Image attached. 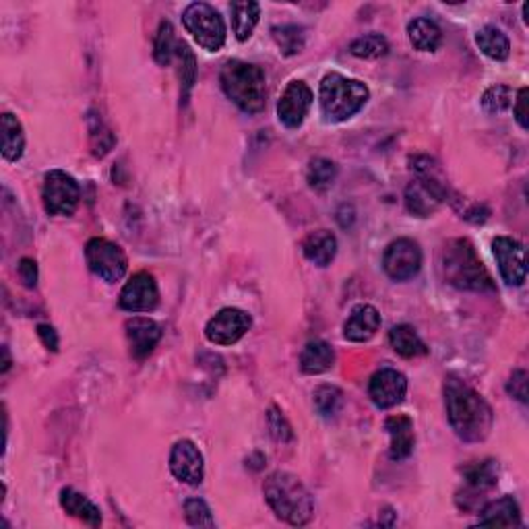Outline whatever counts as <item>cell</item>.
<instances>
[{
	"label": "cell",
	"instance_id": "6da1fadb",
	"mask_svg": "<svg viewBox=\"0 0 529 529\" xmlns=\"http://www.w3.org/2000/svg\"><path fill=\"white\" fill-rule=\"evenodd\" d=\"M445 406L450 428L461 441L480 442L492 430L494 416L486 400L457 376L445 381Z\"/></svg>",
	"mask_w": 529,
	"mask_h": 529
},
{
	"label": "cell",
	"instance_id": "7a4b0ae2",
	"mask_svg": "<svg viewBox=\"0 0 529 529\" xmlns=\"http://www.w3.org/2000/svg\"><path fill=\"white\" fill-rule=\"evenodd\" d=\"M441 273L445 282L467 292H492L494 282L474 244L466 238H455L442 246Z\"/></svg>",
	"mask_w": 529,
	"mask_h": 529
},
{
	"label": "cell",
	"instance_id": "3957f363",
	"mask_svg": "<svg viewBox=\"0 0 529 529\" xmlns=\"http://www.w3.org/2000/svg\"><path fill=\"white\" fill-rule=\"evenodd\" d=\"M265 500L269 502L273 513L290 525H306L315 515V502L306 486L296 475L287 472H276L263 484Z\"/></svg>",
	"mask_w": 529,
	"mask_h": 529
},
{
	"label": "cell",
	"instance_id": "277c9868",
	"mask_svg": "<svg viewBox=\"0 0 529 529\" xmlns=\"http://www.w3.org/2000/svg\"><path fill=\"white\" fill-rule=\"evenodd\" d=\"M224 94L246 114H257L267 103L263 69L244 61H227L219 73Z\"/></svg>",
	"mask_w": 529,
	"mask_h": 529
},
{
	"label": "cell",
	"instance_id": "5b68a950",
	"mask_svg": "<svg viewBox=\"0 0 529 529\" xmlns=\"http://www.w3.org/2000/svg\"><path fill=\"white\" fill-rule=\"evenodd\" d=\"M370 91L358 79L329 73L318 87V102L326 122H345L367 106Z\"/></svg>",
	"mask_w": 529,
	"mask_h": 529
},
{
	"label": "cell",
	"instance_id": "8992f818",
	"mask_svg": "<svg viewBox=\"0 0 529 529\" xmlns=\"http://www.w3.org/2000/svg\"><path fill=\"white\" fill-rule=\"evenodd\" d=\"M411 169H416L417 178L406 188V207L417 218H430L447 201V185L439 176V166L430 158H414Z\"/></svg>",
	"mask_w": 529,
	"mask_h": 529
},
{
	"label": "cell",
	"instance_id": "52a82bcc",
	"mask_svg": "<svg viewBox=\"0 0 529 529\" xmlns=\"http://www.w3.org/2000/svg\"><path fill=\"white\" fill-rule=\"evenodd\" d=\"M182 25L188 34L193 36V40L197 42L201 48L209 52H219L226 45V23L224 17L207 3H193L188 4L185 12H182Z\"/></svg>",
	"mask_w": 529,
	"mask_h": 529
},
{
	"label": "cell",
	"instance_id": "ba28073f",
	"mask_svg": "<svg viewBox=\"0 0 529 529\" xmlns=\"http://www.w3.org/2000/svg\"><path fill=\"white\" fill-rule=\"evenodd\" d=\"M42 201L48 215L58 218H69L77 211L81 201V186L73 176L62 172V169H50L44 176Z\"/></svg>",
	"mask_w": 529,
	"mask_h": 529
},
{
	"label": "cell",
	"instance_id": "9c48e42d",
	"mask_svg": "<svg viewBox=\"0 0 529 529\" xmlns=\"http://www.w3.org/2000/svg\"><path fill=\"white\" fill-rule=\"evenodd\" d=\"M85 260L89 269L103 282L116 284L127 276L128 260L119 244L110 243L106 238H91L85 244Z\"/></svg>",
	"mask_w": 529,
	"mask_h": 529
},
{
	"label": "cell",
	"instance_id": "30bf717a",
	"mask_svg": "<svg viewBox=\"0 0 529 529\" xmlns=\"http://www.w3.org/2000/svg\"><path fill=\"white\" fill-rule=\"evenodd\" d=\"M384 273L395 282H408L422 269V251L417 243L409 238H400L391 243L383 257Z\"/></svg>",
	"mask_w": 529,
	"mask_h": 529
},
{
	"label": "cell",
	"instance_id": "8fae6325",
	"mask_svg": "<svg viewBox=\"0 0 529 529\" xmlns=\"http://www.w3.org/2000/svg\"><path fill=\"white\" fill-rule=\"evenodd\" d=\"M252 318L240 309H221L205 326V337L215 345H234L251 329Z\"/></svg>",
	"mask_w": 529,
	"mask_h": 529
},
{
	"label": "cell",
	"instance_id": "7c38bea8",
	"mask_svg": "<svg viewBox=\"0 0 529 529\" xmlns=\"http://www.w3.org/2000/svg\"><path fill=\"white\" fill-rule=\"evenodd\" d=\"M492 252L502 279L508 285H524L527 277V259L525 248L519 240L499 236L492 243Z\"/></svg>",
	"mask_w": 529,
	"mask_h": 529
},
{
	"label": "cell",
	"instance_id": "4fadbf2b",
	"mask_svg": "<svg viewBox=\"0 0 529 529\" xmlns=\"http://www.w3.org/2000/svg\"><path fill=\"white\" fill-rule=\"evenodd\" d=\"M169 472L176 480L185 482L188 486H199L205 475V463L199 447L193 441L182 439L172 447L169 453Z\"/></svg>",
	"mask_w": 529,
	"mask_h": 529
},
{
	"label": "cell",
	"instance_id": "5bb4252c",
	"mask_svg": "<svg viewBox=\"0 0 529 529\" xmlns=\"http://www.w3.org/2000/svg\"><path fill=\"white\" fill-rule=\"evenodd\" d=\"M408 381L400 370L381 368L372 375L368 383V397L376 408L389 409L406 400Z\"/></svg>",
	"mask_w": 529,
	"mask_h": 529
},
{
	"label": "cell",
	"instance_id": "9a60e30c",
	"mask_svg": "<svg viewBox=\"0 0 529 529\" xmlns=\"http://www.w3.org/2000/svg\"><path fill=\"white\" fill-rule=\"evenodd\" d=\"M120 309L128 312H152L160 304V290L153 276L141 271L124 284L120 292Z\"/></svg>",
	"mask_w": 529,
	"mask_h": 529
},
{
	"label": "cell",
	"instance_id": "2e32d148",
	"mask_svg": "<svg viewBox=\"0 0 529 529\" xmlns=\"http://www.w3.org/2000/svg\"><path fill=\"white\" fill-rule=\"evenodd\" d=\"M312 91L304 81H290L277 102V119L287 128L302 127L310 112Z\"/></svg>",
	"mask_w": 529,
	"mask_h": 529
},
{
	"label": "cell",
	"instance_id": "e0dca14e",
	"mask_svg": "<svg viewBox=\"0 0 529 529\" xmlns=\"http://www.w3.org/2000/svg\"><path fill=\"white\" fill-rule=\"evenodd\" d=\"M124 333H127V342L130 348V354L136 360H143L155 350V345L161 339V329L153 318L147 317H133L124 323Z\"/></svg>",
	"mask_w": 529,
	"mask_h": 529
},
{
	"label": "cell",
	"instance_id": "ac0fdd59",
	"mask_svg": "<svg viewBox=\"0 0 529 529\" xmlns=\"http://www.w3.org/2000/svg\"><path fill=\"white\" fill-rule=\"evenodd\" d=\"M378 329H381V315L375 306L358 304L343 325V335L350 342L364 343L375 337Z\"/></svg>",
	"mask_w": 529,
	"mask_h": 529
},
{
	"label": "cell",
	"instance_id": "d6986e66",
	"mask_svg": "<svg viewBox=\"0 0 529 529\" xmlns=\"http://www.w3.org/2000/svg\"><path fill=\"white\" fill-rule=\"evenodd\" d=\"M384 428L391 436V459H408L416 445L414 422L408 416H391L384 422Z\"/></svg>",
	"mask_w": 529,
	"mask_h": 529
},
{
	"label": "cell",
	"instance_id": "ffe728a7",
	"mask_svg": "<svg viewBox=\"0 0 529 529\" xmlns=\"http://www.w3.org/2000/svg\"><path fill=\"white\" fill-rule=\"evenodd\" d=\"M480 525L492 527H517L521 525V511L517 500L513 496H502L499 500H492L482 508Z\"/></svg>",
	"mask_w": 529,
	"mask_h": 529
},
{
	"label": "cell",
	"instance_id": "44dd1931",
	"mask_svg": "<svg viewBox=\"0 0 529 529\" xmlns=\"http://www.w3.org/2000/svg\"><path fill=\"white\" fill-rule=\"evenodd\" d=\"M302 252L304 257L315 263L317 267L331 265V260L337 254V238L335 234L329 230H317L310 232L309 236L302 240Z\"/></svg>",
	"mask_w": 529,
	"mask_h": 529
},
{
	"label": "cell",
	"instance_id": "7402d4cb",
	"mask_svg": "<svg viewBox=\"0 0 529 529\" xmlns=\"http://www.w3.org/2000/svg\"><path fill=\"white\" fill-rule=\"evenodd\" d=\"M333 362H335V351L323 339H312L300 354V368L304 375H323L333 368Z\"/></svg>",
	"mask_w": 529,
	"mask_h": 529
},
{
	"label": "cell",
	"instance_id": "603a6c76",
	"mask_svg": "<svg viewBox=\"0 0 529 529\" xmlns=\"http://www.w3.org/2000/svg\"><path fill=\"white\" fill-rule=\"evenodd\" d=\"M61 507L70 515V517H77L79 521H83V524H87L91 527L102 525L100 508H97L87 496L77 492L73 488L61 490Z\"/></svg>",
	"mask_w": 529,
	"mask_h": 529
},
{
	"label": "cell",
	"instance_id": "cb8c5ba5",
	"mask_svg": "<svg viewBox=\"0 0 529 529\" xmlns=\"http://www.w3.org/2000/svg\"><path fill=\"white\" fill-rule=\"evenodd\" d=\"M232 15V31L238 42H246L252 36L260 17V4L251 3V0H236L230 4Z\"/></svg>",
	"mask_w": 529,
	"mask_h": 529
},
{
	"label": "cell",
	"instance_id": "d4e9b609",
	"mask_svg": "<svg viewBox=\"0 0 529 529\" xmlns=\"http://www.w3.org/2000/svg\"><path fill=\"white\" fill-rule=\"evenodd\" d=\"M408 37L416 50L434 52L439 50V45L442 42V31L433 19L417 17L408 25Z\"/></svg>",
	"mask_w": 529,
	"mask_h": 529
},
{
	"label": "cell",
	"instance_id": "484cf974",
	"mask_svg": "<svg viewBox=\"0 0 529 529\" xmlns=\"http://www.w3.org/2000/svg\"><path fill=\"white\" fill-rule=\"evenodd\" d=\"M389 343L395 350V354L403 358H420L428 354L426 343L422 342L414 326L409 325H395L389 331Z\"/></svg>",
	"mask_w": 529,
	"mask_h": 529
},
{
	"label": "cell",
	"instance_id": "4316f807",
	"mask_svg": "<svg viewBox=\"0 0 529 529\" xmlns=\"http://www.w3.org/2000/svg\"><path fill=\"white\" fill-rule=\"evenodd\" d=\"M25 152V133L21 122L11 112L3 114V158L6 161L21 160Z\"/></svg>",
	"mask_w": 529,
	"mask_h": 529
},
{
	"label": "cell",
	"instance_id": "83f0119b",
	"mask_svg": "<svg viewBox=\"0 0 529 529\" xmlns=\"http://www.w3.org/2000/svg\"><path fill=\"white\" fill-rule=\"evenodd\" d=\"M475 44H478V48L484 52L488 58H492V61H507L508 54H511V42H508V37L502 34L499 28H494V25L482 28L478 34H475Z\"/></svg>",
	"mask_w": 529,
	"mask_h": 529
},
{
	"label": "cell",
	"instance_id": "f1b7e54d",
	"mask_svg": "<svg viewBox=\"0 0 529 529\" xmlns=\"http://www.w3.org/2000/svg\"><path fill=\"white\" fill-rule=\"evenodd\" d=\"M463 478H466L467 486L475 490V492L492 488L499 482V463L494 459L475 461L472 466L463 467Z\"/></svg>",
	"mask_w": 529,
	"mask_h": 529
},
{
	"label": "cell",
	"instance_id": "f546056e",
	"mask_svg": "<svg viewBox=\"0 0 529 529\" xmlns=\"http://www.w3.org/2000/svg\"><path fill=\"white\" fill-rule=\"evenodd\" d=\"M271 36L284 56H296L304 50L306 34L300 25H277L271 29Z\"/></svg>",
	"mask_w": 529,
	"mask_h": 529
},
{
	"label": "cell",
	"instance_id": "4dcf8cb0",
	"mask_svg": "<svg viewBox=\"0 0 529 529\" xmlns=\"http://www.w3.org/2000/svg\"><path fill=\"white\" fill-rule=\"evenodd\" d=\"M176 61H178V77H180V87H182V97H188L191 94L194 81H197V58H194L193 50L188 48V44L178 40V48H176Z\"/></svg>",
	"mask_w": 529,
	"mask_h": 529
},
{
	"label": "cell",
	"instance_id": "1f68e13d",
	"mask_svg": "<svg viewBox=\"0 0 529 529\" xmlns=\"http://www.w3.org/2000/svg\"><path fill=\"white\" fill-rule=\"evenodd\" d=\"M337 178V166L331 160L317 158L309 163V169H306V180H309L310 188L323 193L326 188L333 186V182Z\"/></svg>",
	"mask_w": 529,
	"mask_h": 529
},
{
	"label": "cell",
	"instance_id": "d6a6232c",
	"mask_svg": "<svg viewBox=\"0 0 529 529\" xmlns=\"http://www.w3.org/2000/svg\"><path fill=\"white\" fill-rule=\"evenodd\" d=\"M350 52L356 58H367V61H376V58H383L389 52V42L387 37L381 34H368L362 37H356L354 42L350 44Z\"/></svg>",
	"mask_w": 529,
	"mask_h": 529
},
{
	"label": "cell",
	"instance_id": "836d02e7",
	"mask_svg": "<svg viewBox=\"0 0 529 529\" xmlns=\"http://www.w3.org/2000/svg\"><path fill=\"white\" fill-rule=\"evenodd\" d=\"M176 48H178V40H176V36H174L172 23L161 21L158 36H155V44H153L155 61H158V64H161V67H168V64L174 61Z\"/></svg>",
	"mask_w": 529,
	"mask_h": 529
},
{
	"label": "cell",
	"instance_id": "e575fe53",
	"mask_svg": "<svg viewBox=\"0 0 529 529\" xmlns=\"http://www.w3.org/2000/svg\"><path fill=\"white\" fill-rule=\"evenodd\" d=\"M513 106V89L508 85H492L482 95V108L490 114H502Z\"/></svg>",
	"mask_w": 529,
	"mask_h": 529
},
{
	"label": "cell",
	"instance_id": "d590c367",
	"mask_svg": "<svg viewBox=\"0 0 529 529\" xmlns=\"http://www.w3.org/2000/svg\"><path fill=\"white\" fill-rule=\"evenodd\" d=\"M343 406V393L342 389L333 387V384H321L315 391V408L323 417H333Z\"/></svg>",
	"mask_w": 529,
	"mask_h": 529
},
{
	"label": "cell",
	"instance_id": "8d00e7d4",
	"mask_svg": "<svg viewBox=\"0 0 529 529\" xmlns=\"http://www.w3.org/2000/svg\"><path fill=\"white\" fill-rule=\"evenodd\" d=\"M89 136H91V147H94V155H97V158H103V155H106L114 145V135L110 133L106 124H103L100 119H95L94 114H91L89 119Z\"/></svg>",
	"mask_w": 529,
	"mask_h": 529
},
{
	"label": "cell",
	"instance_id": "74e56055",
	"mask_svg": "<svg viewBox=\"0 0 529 529\" xmlns=\"http://www.w3.org/2000/svg\"><path fill=\"white\" fill-rule=\"evenodd\" d=\"M185 517L193 527H213L215 519L205 500L188 499L185 502Z\"/></svg>",
	"mask_w": 529,
	"mask_h": 529
},
{
	"label": "cell",
	"instance_id": "f35d334b",
	"mask_svg": "<svg viewBox=\"0 0 529 529\" xmlns=\"http://www.w3.org/2000/svg\"><path fill=\"white\" fill-rule=\"evenodd\" d=\"M267 424H269L271 436L277 442H290L293 439L290 422L285 420V416L277 408H271L269 414H267Z\"/></svg>",
	"mask_w": 529,
	"mask_h": 529
},
{
	"label": "cell",
	"instance_id": "ab89813d",
	"mask_svg": "<svg viewBox=\"0 0 529 529\" xmlns=\"http://www.w3.org/2000/svg\"><path fill=\"white\" fill-rule=\"evenodd\" d=\"M507 391L508 395L515 397V400H519L521 403H527V372L515 370L507 383Z\"/></svg>",
	"mask_w": 529,
	"mask_h": 529
},
{
	"label": "cell",
	"instance_id": "60d3db41",
	"mask_svg": "<svg viewBox=\"0 0 529 529\" xmlns=\"http://www.w3.org/2000/svg\"><path fill=\"white\" fill-rule=\"evenodd\" d=\"M19 277L25 287H36L37 285V263L34 259H21L19 260Z\"/></svg>",
	"mask_w": 529,
	"mask_h": 529
},
{
	"label": "cell",
	"instance_id": "b9f144b4",
	"mask_svg": "<svg viewBox=\"0 0 529 529\" xmlns=\"http://www.w3.org/2000/svg\"><path fill=\"white\" fill-rule=\"evenodd\" d=\"M513 114L515 120L519 122V127L527 130L529 128V120H527V87H521L517 94V100H515L513 106Z\"/></svg>",
	"mask_w": 529,
	"mask_h": 529
},
{
	"label": "cell",
	"instance_id": "7bdbcfd3",
	"mask_svg": "<svg viewBox=\"0 0 529 529\" xmlns=\"http://www.w3.org/2000/svg\"><path fill=\"white\" fill-rule=\"evenodd\" d=\"M37 335H40L45 348L52 351H58V333L54 331V326L37 325Z\"/></svg>",
	"mask_w": 529,
	"mask_h": 529
},
{
	"label": "cell",
	"instance_id": "ee69618b",
	"mask_svg": "<svg viewBox=\"0 0 529 529\" xmlns=\"http://www.w3.org/2000/svg\"><path fill=\"white\" fill-rule=\"evenodd\" d=\"M3 354H4V364H3V372H6L11 368V356H9V350L3 348Z\"/></svg>",
	"mask_w": 529,
	"mask_h": 529
}]
</instances>
